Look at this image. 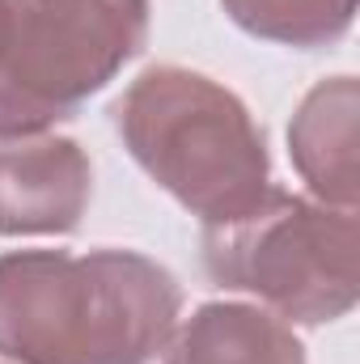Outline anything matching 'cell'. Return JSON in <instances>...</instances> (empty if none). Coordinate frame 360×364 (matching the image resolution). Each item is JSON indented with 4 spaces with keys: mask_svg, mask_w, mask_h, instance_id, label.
Returning <instances> with one entry per match:
<instances>
[{
    "mask_svg": "<svg viewBox=\"0 0 360 364\" xmlns=\"http://www.w3.org/2000/svg\"><path fill=\"white\" fill-rule=\"evenodd\" d=\"M132 161L203 225L246 216L271 191L268 136L221 81L182 68H144L110 106Z\"/></svg>",
    "mask_w": 360,
    "mask_h": 364,
    "instance_id": "obj_2",
    "label": "cell"
},
{
    "mask_svg": "<svg viewBox=\"0 0 360 364\" xmlns=\"http://www.w3.org/2000/svg\"><path fill=\"white\" fill-rule=\"evenodd\" d=\"M212 284L259 296L275 318L322 326L352 314L360 296L356 212L271 186L229 225H203Z\"/></svg>",
    "mask_w": 360,
    "mask_h": 364,
    "instance_id": "obj_4",
    "label": "cell"
},
{
    "mask_svg": "<svg viewBox=\"0 0 360 364\" xmlns=\"http://www.w3.org/2000/svg\"><path fill=\"white\" fill-rule=\"evenodd\" d=\"M149 43V0H0V140L43 136Z\"/></svg>",
    "mask_w": 360,
    "mask_h": 364,
    "instance_id": "obj_3",
    "label": "cell"
},
{
    "mask_svg": "<svg viewBox=\"0 0 360 364\" xmlns=\"http://www.w3.org/2000/svg\"><path fill=\"white\" fill-rule=\"evenodd\" d=\"M229 21L250 38L314 51L331 47L352 30L356 0H221Z\"/></svg>",
    "mask_w": 360,
    "mask_h": 364,
    "instance_id": "obj_8",
    "label": "cell"
},
{
    "mask_svg": "<svg viewBox=\"0 0 360 364\" xmlns=\"http://www.w3.org/2000/svg\"><path fill=\"white\" fill-rule=\"evenodd\" d=\"M182 284L140 250L0 255V356L13 364H153Z\"/></svg>",
    "mask_w": 360,
    "mask_h": 364,
    "instance_id": "obj_1",
    "label": "cell"
},
{
    "mask_svg": "<svg viewBox=\"0 0 360 364\" xmlns=\"http://www.w3.org/2000/svg\"><path fill=\"white\" fill-rule=\"evenodd\" d=\"M356 77L318 81L288 123V157L318 203L356 212Z\"/></svg>",
    "mask_w": 360,
    "mask_h": 364,
    "instance_id": "obj_6",
    "label": "cell"
},
{
    "mask_svg": "<svg viewBox=\"0 0 360 364\" xmlns=\"http://www.w3.org/2000/svg\"><path fill=\"white\" fill-rule=\"evenodd\" d=\"M90 153L68 136L0 140V233H73L90 208Z\"/></svg>",
    "mask_w": 360,
    "mask_h": 364,
    "instance_id": "obj_5",
    "label": "cell"
},
{
    "mask_svg": "<svg viewBox=\"0 0 360 364\" xmlns=\"http://www.w3.org/2000/svg\"><path fill=\"white\" fill-rule=\"evenodd\" d=\"M162 352V364H305V348L292 326L242 301L199 305Z\"/></svg>",
    "mask_w": 360,
    "mask_h": 364,
    "instance_id": "obj_7",
    "label": "cell"
}]
</instances>
